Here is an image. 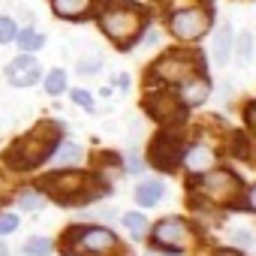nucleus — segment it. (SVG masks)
<instances>
[{"instance_id":"1","label":"nucleus","mask_w":256,"mask_h":256,"mask_svg":"<svg viewBox=\"0 0 256 256\" xmlns=\"http://www.w3.org/2000/svg\"><path fill=\"white\" fill-rule=\"evenodd\" d=\"M145 22H148L145 10L136 6V4H126V0H114V4H108V6L100 12V28H102V34H106L118 48H124V52L139 40V34L145 30Z\"/></svg>"},{"instance_id":"2","label":"nucleus","mask_w":256,"mask_h":256,"mask_svg":"<svg viewBox=\"0 0 256 256\" xmlns=\"http://www.w3.org/2000/svg\"><path fill=\"white\" fill-rule=\"evenodd\" d=\"M58 139H60V126H58V124H40L36 130H30L24 139H18V142L10 148L6 166L16 169V172H30V169H36L40 163H46V160L52 157Z\"/></svg>"},{"instance_id":"3","label":"nucleus","mask_w":256,"mask_h":256,"mask_svg":"<svg viewBox=\"0 0 256 256\" xmlns=\"http://www.w3.org/2000/svg\"><path fill=\"white\" fill-rule=\"evenodd\" d=\"M40 190H46V193H48L54 202H60V205H82V202H94V199L106 196L102 187H96L90 175L76 172V169L46 175V178L40 181Z\"/></svg>"},{"instance_id":"4","label":"nucleus","mask_w":256,"mask_h":256,"mask_svg":"<svg viewBox=\"0 0 256 256\" xmlns=\"http://www.w3.org/2000/svg\"><path fill=\"white\" fill-rule=\"evenodd\" d=\"M118 238L102 229V226H76L66 232V244H64V253L66 256H88V253H108L114 250Z\"/></svg>"},{"instance_id":"5","label":"nucleus","mask_w":256,"mask_h":256,"mask_svg":"<svg viewBox=\"0 0 256 256\" xmlns=\"http://www.w3.org/2000/svg\"><path fill=\"white\" fill-rule=\"evenodd\" d=\"M193 196H205L214 205H232L241 193V181L229 172V169H211L202 175V181L196 187H190Z\"/></svg>"},{"instance_id":"6","label":"nucleus","mask_w":256,"mask_h":256,"mask_svg":"<svg viewBox=\"0 0 256 256\" xmlns=\"http://www.w3.org/2000/svg\"><path fill=\"white\" fill-rule=\"evenodd\" d=\"M211 28V12L202 6H187V10H175L169 16V30L172 36L184 40V42H196L208 34Z\"/></svg>"},{"instance_id":"7","label":"nucleus","mask_w":256,"mask_h":256,"mask_svg":"<svg viewBox=\"0 0 256 256\" xmlns=\"http://www.w3.org/2000/svg\"><path fill=\"white\" fill-rule=\"evenodd\" d=\"M202 72V64L196 54H184V52H169L166 58H160L151 70V78L154 82H187L190 76H199Z\"/></svg>"},{"instance_id":"8","label":"nucleus","mask_w":256,"mask_h":256,"mask_svg":"<svg viewBox=\"0 0 256 256\" xmlns=\"http://www.w3.org/2000/svg\"><path fill=\"white\" fill-rule=\"evenodd\" d=\"M181 157H184V148H181V139L175 133H160L151 142V148H148V160L160 172H175V166L181 163Z\"/></svg>"},{"instance_id":"9","label":"nucleus","mask_w":256,"mask_h":256,"mask_svg":"<svg viewBox=\"0 0 256 256\" xmlns=\"http://www.w3.org/2000/svg\"><path fill=\"white\" fill-rule=\"evenodd\" d=\"M154 241H157L160 247L172 250V253H181V250L190 247L193 235H190V226H187L181 217H166L163 223H157V229H154Z\"/></svg>"},{"instance_id":"10","label":"nucleus","mask_w":256,"mask_h":256,"mask_svg":"<svg viewBox=\"0 0 256 256\" xmlns=\"http://www.w3.org/2000/svg\"><path fill=\"white\" fill-rule=\"evenodd\" d=\"M145 112H148L154 120L169 124V120H181V118H184V102H181V96L172 94V90H157V94H148Z\"/></svg>"},{"instance_id":"11","label":"nucleus","mask_w":256,"mask_h":256,"mask_svg":"<svg viewBox=\"0 0 256 256\" xmlns=\"http://www.w3.org/2000/svg\"><path fill=\"white\" fill-rule=\"evenodd\" d=\"M40 76H42V66H40V60H36L34 54H28V52L6 64V78H10L12 88H34V84L40 82Z\"/></svg>"},{"instance_id":"12","label":"nucleus","mask_w":256,"mask_h":256,"mask_svg":"<svg viewBox=\"0 0 256 256\" xmlns=\"http://www.w3.org/2000/svg\"><path fill=\"white\" fill-rule=\"evenodd\" d=\"M184 163H187V172H190V175H205V172H211V169L217 166V151H214L211 145L196 142V145H190Z\"/></svg>"},{"instance_id":"13","label":"nucleus","mask_w":256,"mask_h":256,"mask_svg":"<svg viewBox=\"0 0 256 256\" xmlns=\"http://www.w3.org/2000/svg\"><path fill=\"white\" fill-rule=\"evenodd\" d=\"M181 102L184 106H202L208 96H211V82L199 72V76H190L187 82H181Z\"/></svg>"},{"instance_id":"14","label":"nucleus","mask_w":256,"mask_h":256,"mask_svg":"<svg viewBox=\"0 0 256 256\" xmlns=\"http://www.w3.org/2000/svg\"><path fill=\"white\" fill-rule=\"evenodd\" d=\"M52 10H54L58 18L78 22V18H84L94 10V0H52Z\"/></svg>"},{"instance_id":"15","label":"nucleus","mask_w":256,"mask_h":256,"mask_svg":"<svg viewBox=\"0 0 256 256\" xmlns=\"http://www.w3.org/2000/svg\"><path fill=\"white\" fill-rule=\"evenodd\" d=\"M211 54H214L217 66H226V64H229V58H232V28H229V24H220V28H217Z\"/></svg>"},{"instance_id":"16","label":"nucleus","mask_w":256,"mask_h":256,"mask_svg":"<svg viewBox=\"0 0 256 256\" xmlns=\"http://www.w3.org/2000/svg\"><path fill=\"white\" fill-rule=\"evenodd\" d=\"M163 193H166V187L151 178V181H142V184L136 187V202H139L142 208H154V205L163 199Z\"/></svg>"},{"instance_id":"17","label":"nucleus","mask_w":256,"mask_h":256,"mask_svg":"<svg viewBox=\"0 0 256 256\" xmlns=\"http://www.w3.org/2000/svg\"><path fill=\"white\" fill-rule=\"evenodd\" d=\"M82 160V145L76 142H60L54 148V163L58 166H70V163H78Z\"/></svg>"},{"instance_id":"18","label":"nucleus","mask_w":256,"mask_h":256,"mask_svg":"<svg viewBox=\"0 0 256 256\" xmlns=\"http://www.w3.org/2000/svg\"><path fill=\"white\" fill-rule=\"evenodd\" d=\"M124 226L130 229V235H133L136 241H142V238L148 235V220H145L139 211H130V214H124Z\"/></svg>"},{"instance_id":"19","label":"nucleus","mask_w":256,"mask_h":256,"mask_svg":"<svg viewBox=\"0 0 256 256\" xmlns=\"http://www.w3.org/2000/svg\"><path fill=\"white\" fill-rule=\"evenodd\" d=\"M16 42H18V46L30 54V52H40V48L46 46V36H42V34H36L34 28H28V30H22V34L16 36Z\"/></svg>"},{"instance_id":"20","label":"nucleus","mask_w":256,"mask_h":256,"mask_svg":"<svg viewBox=\"0 0 256 256\" xmlns=\"http://www.w3.org/2000/svg\"><path fill=\"white\" fill-rule=\"evenodd\" d=\"M46 90H48L52 96H60V94L66 90V72H64V70H52L48 78H46Z\"/></svg>"},{"instance_id":"21","label":"nucleus","mask_w":256,"mask_h":256,"mask_svg":"<svg viewBox=\"0 0 256 256\" xmlns=\"http://www.w3.org/2000/svg\"><path fill=\"white\" fill-rule=\"evenodd\" d=\"M42 205H46V196H42V193H36V190L18 193V208H24V211H40Z\"/></svg>"},{"instance_id":"22","label":"nucleus","mask_w":256,"mask_h":256,"mask_svg":"<svg viewBox=\"0 0 256 256\" xmlns=\"http://www.w3.org/2000/svg\"><path fill=\"white\" fill-rule=\"evenodd\" d=\"M16 36H18V24H16V18L0 16V46L16 42Z\"/></svg>"},{"instance_id":"23","label":"nucleus","mask_w":256,"mask_h":256,"mask_svg":"<svg viewBox=\"0 0 256 256\" xmlns=\"http://www.w3.org/2000/svg\"><path fill=\"white\" fill-rule=\"evenodd\" d=\"M24 253H28V256H48V253H52V241H48V238H30V241L24 244Z\"/></svg>"},{"instance_id":"24","label":"nucleus","mask_w":256,"mask_h":256,"mask_svg":"<svg viewBox=\"0 0 256 256\" xmlns=\"http://www.w3.org/2000/svg\"><path fill=\"white\" fill-rule=\"evenodd\" d=\"M100 66H102V58L100 54H88V58L78 60V72L82 76H94V72H100Z\"/></svg>"},{"instance_id":"25","label":"nucleus","mask_w":256,"mask_h":256,"mask_svg":"<svg viewBox=\"0 0 256 256\" xmlns=\"http://www.w3.org/2000/svg\"><path fill=\"white\" fill-rule=\"evenodd\" d=\"M238 58H241V64L253 60V36L250 34H241V40H238Z\"/></svg>"},{"instance_id":"26","label":"nucleus","mask_w":256,"mask_h":256,"mask_svg":"<svg viewBox=\"0 0 256 256\" xmlns=\"http://www.w3.org/2000/svg\"><path fill=\"white\" fill-rule=\"evenodd\" d=\"M22 226V220L16 217V214H10V211H0V235H10V232H16Z\"/></svg>"},{"instance_id":"27","label":"nucleus","mask_w":256,"mask_h":256,"mask_svg":"<svg viewBox=\"0 0 256 256\" xmlns=\"http://www.w3.org/2000/svg\"><path fill=\"white\" fill-rule=\"evenodd\" d=\"M247 145H250V142H247V136H241V133H235V136H232V154H235V157H247V154H250V148H247Z\"/></svg>"},{"instance_id":"28","label":"nucleus","mask_w":256,"mask_h":256,"mask_svg":"<svg viewBox=\"0 0 256 256\" xmlns=\"http://www.w3.org/2000/svg\"><path fill=\"white\" fill-rule=\"evenodd\" d=\"M72 102L82 106V108H94V96H90L88 90H78V88L72 90Z\"/></svg>"},{"instance_id":"29","label":"nucleus","mask_w":256,"mask_h":256,"mask_svg":"<svg viewBox=\"0 0 256 256\" xmlns=\"http://www.w3.org/2000/svg\"><path fill=\"white\" fill-rule=\"evenodd\" d=\"M232 241H235L238 247H253V235H250V232H241V229L232 232Z\"/></svg>"},{"instance_id":"30","label":"nucleus","mask_w":256,"mask_h":256,"mask_svg":"<svg viewBox=\"0 0 256 256\" xmlns=\"http://www.w3.org/2000/svg\"><path fill=\"white\" fill-rule=\"evenodd\" d=\"M244 118H247V124H250V130L256 133V100H253V102H247V108H244Z\"/></svg>"},{"instance_id":"31","label":"nucleus","mask_w":256,"mask_h":256,"mask_svg":"<svg viewBox=\"0 0 256 256\" xmlns=\"http://www.w3.org/2000/svg\"><path fill=\"white\" fill-rule=\"evenodd\" d=\"M126 166H130L126 172H133V175H139V172H142V160H139L136 154H130V157H126Z\"/></svg>"},{"instance_id":"32","label":"nucleus","mask_w":256,"mask_h":256,"mask_svg":"<svg viewBox=\"0 0 256 256\" xmlns=\"http://www.w3.org/2000/svg\"><path fill=\"white\" fill-rule=\"evenodd\" d=\"M166 6H172V12H175V10H187V6H196V0H166Z\"/></svg>"},{"instance_id":"33","label":"nucleus","mask_w":256,"mask_h":256,"mask_svg":"<svg viewBox=\"0 0 256 256\" xmlns=\"http://www.w3.org/2000/svg\"><path fill=\"white\" fill-rule=\"evenodd\" d=\"M247 205H250V208H253V211H256V187H253V190H250V196H247Z\"/></svg>"},{"instance_id":"34","label":"nucleus","mask_w":256,"mask_h":256,"mask_svg":"<svg viewBox=\"0 0 256 256\" xmlns=\"http://www.w3.org/2000/svg\"><path fill=\"white\" fill-rule=\"evenodd\" d=\"M214 256H241V253H235V250H217Z\"/></svg>"},{"instance_id":"35","label":"nucleus","mask_w":256,"mask_h":256,"mask_svg":"<svg viewBox=\"0 0 256 256\" xmlns=\"http://www.w3.org/2000/svg\"><path fill=\"white\" fill-rule=\"evenodd\" d=\"M6 253H10V250H6V244H0V256H6Z\"/></svg>"},{"instance_id":"36","label":"nucleus","mask_w":256,"mask_h":256,"mask_svg":"<svg viewBox=\"0 0 256 256\" xmlns=\"http://www.w3.org/2000/svg\"><path fill=\"white\" fill-rule=\"evenodd\" d=\"M148 256H160V253H148Z\"/></svg>"}]
</instances>
